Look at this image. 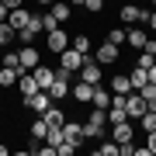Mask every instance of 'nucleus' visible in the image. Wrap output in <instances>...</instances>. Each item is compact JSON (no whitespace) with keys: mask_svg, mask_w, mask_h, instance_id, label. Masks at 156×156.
Here are the masks:
<instances>
[{"mask_svg":"<svg viewBox=\"0 0 156 156\" xmlns=\"http://www.w3.org/2000/svg\"><path fill=\"white\" fill-rule=\"evenodd\" d=\"M146 111H149V104H146V97L139 94V90H128V94H125V115H128V118L135 122V118H142Z\"/></svg>","mask_w":156,"mask_h":156,"instance_id":"nucleus-1","label":"nucleus"},{"mask_svg":"<svg viewBox=\"0 0 156 156\" xmlns=\"http://www.w3.org/2000/svg\"><path fill=\"white\" fill-rule=\"evenodd\" d=\"M125 45H132L135 52H142L146 45H149V28H142V24H128V28H125Z\"/></svg>","mask_w":156,"mask_h":156,"instance_id":"nucleus-2","label":"nucleus"},{"mask_svg":"<svg viewBox=\"0 0 156 156\" xmlns=\"http://www.w3.org/2000/svg\"><path fill=\"white\" fill-rule=\"evenodd\" d=\"M118 17H122V24H146L149 21V11L139 4H125L122 11H118Z\"/></svg>","mask_w":156,"mask_h":156,"instance_id":"nucleus-3","label":"nucleus"},{"mask_svg":"<svg viewBox=\"0 0 156 156\" xmlns=\"http://www.w3.org/2000/svg\"><path fill=\"white\" fill-rule=\"evenodd\" d=\"M80 80H87V83H101L104 80V66L101 62H94V56H83V66H80Z\"/></svg>","mask_w":156,"mask_h":156,"instance_id":"nucleus-4","label":"nucleus"},{"mask_svg":"<svg viewBox=\"0 0 156 156\" xmlns=\"http://www.w3.org/2000/svg\"><path fill=\"white\" fill-rule=\"evenodd\" d=\"M38 35H45V31H42V14H31V17H28V24L17 31V38H21L24 45H31L35 38H38Z\"/></svg>","mask_w":156,"mask_h":156,"instance_id":"nucleus-5","label":"nucleus"},{"mask_svg":"<svg viewBox=\"0 0 156 156\" xmlns=\"http://www.w3.org/2000/svg\"><path fill=\"white\" fill-rule=\"evenodd\" d=\"M118 52H122V49H118L115 42H108V38H104V42L94 49V62H101V66H108V62H118Z\"/></svg>","mask_w":156,"mask_h":156,"instance_id":"nucleus-6","label":"nucleus"},{"mask_svg":"<svg viewBox=\"0 0 156 156\" xmlns=\"http://www.w3.org/2000/svg\"><path fill=\"white\" fill-rule=\"evenodd\" d=\"M59 66H62V69H73V73H80V66H83V52H76L73 45H66V49L59 52Z\"/></svg>","mask_w":156,"mask_h":156,"instance_id":"nucleus-7","label":"nucleus"},{"mask_svg":"<svg viewBox=\"0 0 156 156\" xmlns=\"http://www.w3.org/2000/svg\"><path fill=\"white\" fill-rule=\"evenodd\" d=\"M45 45H49V52H56V56H59V52L69 45V31H62V24H59L56 31H45Z\"/></svg>","mask_w":156,"mask_h":156,"instance_id":"nucleus-8","label":"nucleus"},{"mask_svg":"<svg viewBox=\"0 0 156 156\" xmlns=\"http://www.w3.org/2000/svg\"><path fill=\"white\" fill-rule=\"evenodd\" d=\"M49 104H52V94H49V90H35L31 97H24V108H28V111H35V115H42Z\"/></svg>","mask_w":156,"mask_h":156,"instance_id":"nucleus-9","label":"nucleus"},{"mask_svg":"<svg viewBox=\"0 0 156 156\" xmlns=\"http://www.w3.org/2000/svg\"><path fill=\"white\" fill-rule=\"evenodd\" d=\"M69 97L76 101V104H90V97H94V83H87V80L69 83Z\"/></svg>","mask_w":156,"mask_h":156,"instance_id":"nucleus-10","label":"nucleus"},{"mask_svg":"<svg viewBox=\"0 0 156 156\" xmlns=\"http://www.w3.org/2000/svg\"><path fill=\"white\" fill-rule=\"evenodd\" d=\"M111 139L122 146V142H135V128H132V118H125V122L111 125Z\"/></svg>","mask_w":156,"mask_h":156,"instance_id":"nucleus-11","label":"nucleus"},{"mask_svg":"<svg viewBox=\"0 0 156 156\" xmlns=\"http://www.w3.org/2000/svg\"><path fill=\"white\" fill-rule=\"evenodd\" d=\"M17 62H21V73H28V69H35V66L42 62V56H38L35 45H24V49L17 52Z\"/></svg>","mask_w":156,"mask_h":156,"instance_id":"nucleus-12","label":"nucleus"},{"mask_svg":"<svg viewBox=\"0 0 156 156\" xmlns=\"http://www.w3.org/2000/svg\"><path fill=\"white\" fill-rule=\"evenodd\" d=\"M62 139H66V142H76V146H83V125H80V122H73V118H66V122H62Z\"/></svg>","mask_w":156,"mask_h":156,"instance_id":"nucleus-13","label":"nucleus"},{"mask_svg":"<svg viewBox=\"0 0 156 156\" xmlns=\"http://www.w3.org/2000/svg\"><path fill=\"white\" fill-rule=\"evenodd\" d=\"M31 76H35V83H38L42 90H49V87H52V76H56V69L45 66V62H38V66L31 69Z\"/></svg>","mask_w":156,"mask_h":156,"instance_id":"nucleus-14","label":"nucleus"},{"mask_svg":"<svg viewBox=\"0 0 156 156\" xmlns=\"http://www.w3.org/2000/svg\"><path fill=\"white\" fill-rule=\"evenodd\" d=\"M28 17H31L28 7H11V14H7V24H11L14 31H21L24 24H28Z\"/></svg>","mask_w":156,"mask_h":156,"instance_id":"nucleus-15","label":"nucleus"},{"mask_svg":"<svg viewBox=\"0 0 156 156\" xmlns=\"http://www.w3.org/2000/svg\"><path fill=\"white\" fill-rule=\"evenodd\" d=\"M17 90H21L24 97H31L35 90H42L38 83H35V76H31V69H28V73H17Z\"/></svg>","mask_w":156,"mask_h":156,"instance_id":"nucleus-16","label":"nucleus"},{"mask_svg":"<svg viewBox=\"0 0 156 156\" xmlns=\"http://www.w3.org/2000/svg\"><path fill=\"white\" fill-rule=\"evenodd\" d=\"M49 14L56 17L59 24H66L69 17H73V7H69V4H62V0H56V4H49Z\"/></svg>","mask_w":156,"mask_h":156,"instance_id":"nucleus-17","label":"nucleus"},{"mask_svg":"<svg viewBox=\"0 0 156 156\" xmlns=\"http://www.w3.org/2000/svg\"><path fill=\"white\" fill-rule=\"evenodd\" d=\"M90 108H111V90H104V87H94V97H90Z\"/></svg>","mask_w":156,"mask_h":156,"instance_id":"nucleus-18","label":"nucleus"},{"mask_svg":"<svg viewBox=\"0 0 156 156\" xmlns=\"http://www.w3.org/2000/svg\"><path fill=\"white\" fill-rule=\"evenodd\" d=\"M128 90H132L128 73H115V76H111V94H128Z\"/></svg>","mask_w":156,"mask_h":156,"instance_id":"nucleus-19","label":"nucleus"},{"mask_svg":"<svg viewBox=\"0 0 156 156\" xmlns=\"http://www.w3.org/2000/svg\"><path fill=\"white\" fill-rule=\"evenodd\" d=\"M17 66H0V87H17Z\"/></svg>","mask_w":156,"mask_h":156,"instance_id":"nucleus-20","label":"nucleus"},{"mask_svg":"<svg viewBox=\"0 0 156 156\" xmlns=\"http://www.w3.org/2000/svg\"><path fill=\"white\" fill-rule=\"evenodd\" d=\"M69 45L76 52H83V56H90V35H83V31H80V35H69Z\"/></svg>","mask_w":156,"mask_h":156,"instance_id":"nucleus-21","label":"nucleus"},{"mask_svg":"<svg viewBox=\"0 0 156 156\" xmlns=\"http://www.w3.org/2000/svg\"><path fill=\"white\" fill-rule=\"evenodd\" d=\"M49 94H52V101H62V97H69V83H66V80H56V76H52V87H49Z\"/></svg>","mask_w":156,"mask_h":156,"instance_id":"nucleus-22","label":"nucleus"},{"mask_svg":"<svg viewBox=\"0 0 156 156\" xmlns=\"http://www.w3.org/2000/svg\"><path fill=\"white\" fill-rule=\"evenodd\" d=\"M128 80H132V90H139V87H146V83H149V73H146L142 66H135L132 73H128Z\"/></svg>","mask_w":156,"mask_h":156,"instance_id":"nucleus-23","label":"nucleus"},{"mask_svg":"<svg viewBox=\"0 0 156 156\" xmlns=\"http://www.w3.org/2000/svg\"><path fill=\"white\" fill-rule=\"evenodd\" d=\"M42 118H45L49 125H62V122H66V115H62L56 104H49V108H45V111H42Z\"/></svg>","mask_w":156,"mask_h":156,"instance_id":"nucleus-24","label":"nucleus"},{"mask_svg":"<svg viewBox=\"0 0 156 156\" xmlns=\"http://www.w3.org/2000/svg\"><path fill=\"white\" fill-rule=\"evenodd\" d=\"M45 132H49V122H45V118L38 115V118H35V122H31V139H45Z\"/></svg>","mask_w":156,"mask_h":156,"instance_id":"nucleus-25","label":"nucleus"},{"mask_svg":"<svg viewBox=\"0 0 156 156\" xmlns=\"http://www.w3.org/2000/svg\"><path fill=\"white\" fill-rule=\"evenodd\" d=\"M97 156H118V142L115 139H101V146L94 149Z\"/></svg>","mask_w":156,"mask_h":156,"instance_id":"nucleus-26","label":"nucleus"},{"mask_svg":"<svg viewBox=\"0 0 156 156\" xmlns=\"http://www.w3.org/2000/svg\"><path fill=\"white\" fill-rule=\"evenodd\" d=\"M83 139H104V125H94V122H83Z\"/></svg>","mask_w":156,"mask_h":156,"instance_id":"nucleus-27","label":"nucleus"},{"mask_svg":"<svg viewBox=\"0 0 156 156\" xmlns=\"http://www.w3.org/2000/svg\"><path fill=\"white\" fill-rule=\"evenodd\" d=\"M42 142L59 146V142H62V125H49V132H45V139H42Z\"/></svg>","mask_w":156,"mask_h":156,"instance_id":"nucleus-28","label":"nucleus"},{"mask_svg":"<svg viewBox=\"0 0 156 156\" xmlns=\"http://www.w3.org/2000/svg\"><path fill=\"white\" fill-rule=\"evenodd\" d=\"M14 38H17V31H14L7 21H0V49H4L7 42H14Z\"/></svg>","mask_w":156,"mask_h":156,"instance_id":"nucleus-29","label":"nucleus"},{"mask_svg":"<svg viewBox=\"0 0 156 156\" xmlns=\"http://www.w3.org/2000/svg\"><path fill=\"white\" fill-rule=\"evenodd\" d=\"M135 122H139L142 132H153V128H156V111H146L142 118H135Z\"/></svg>","mask_w":156,"mask_h":156,"instance_id":"nucleus-30","label":"nucleus"},{"mask_svg":"<svg viewBox=\"0 0 156 156\" xmlns=\"http://www.w3.org/2000/svg\"><path fill=\"white\" fill-rule=\"evenodd\" d=\"M76 149H80L76 142H66V139H62V142L56 146V156H73V153H76Z\"/></svg>","mask_w":156,"mask_h":156,"instance_id":"nucleus-31","label":"nucleus"},{"mask_svg":"<svg viewBox=\"0 0 156 156\" xmlns=\"http://www.w3.org/2000/svg\"><path fill=\"white\" fill-rule=\"evenodd\" d=\"M108 42H115L118 49H122V45H125V28H111V31H108Z\"/></svg>","mask_w":156,"mask_h":156,"instance_id":"nucleus-32","label":"nucleus"},{"mask_svg":"<svg viewBox=\"0 0 156 156\" xmlns=\"http://www.w3.org/2000/svg\"><path fill=\"white\" fill-rule=\"evenodd\" d=\"M56 28H59V21H56L49 11H45V14H42V31H56Z\"/></svg>","mask_w":156,"mask_h":156,"instance_id":"nucleus-33","label":"nucleus"},{"mask_svg":"<svg viewBox=\"0 0 156 156\" xmlns=\"http://www.w3.org/2000/svg\"><path fill=\"white\" fill-rule=\"evenodd\" d=\"M0 66H17V69H21V62H17V52H4V56H0Z\"/></svg>","mask_w":156,"mask_h":156,"instance_id":"nucleus-34","label":"nucleus"},{"mask_svg":"<svg viewBox=\"0 0 156 156\" xmlns=\"http://www.w3.org/2000/svg\"><path fill=\"white\" fill-rule=\"evenodd\" d=\"M135 66L149 69V66H153V52H149V49H142V52H139V62H135Z\"/></svg>","mask_w":156,"mask_h":156,"instance_id":"nucleus-35","label":"nucleus"},{"mask_svg":"<svg viewBox=\"0 0 156 156\" xmlns=\"http://www.w3.org/2000/svg\"><path fill=\"white\" fill-rule=\"evenodd\" d=\"M83 7H87V11H90V14H97V11H101V7H104V0H83Z\"/></svg>","mask_w":156,"mask_h":156,"instance_id":"nucleus-36","label":"nucleus"},{"mask_svg":"<svg viewBox=\"0 0 156 156\" xmlns=\"http://www.w3.org/2000/svg\"><path fill=\"white\" fill-rule=\"evenodd\" d=\"M139 94L149 101V97H156V83H146V87H139Z\"/></svg>","mask_w":156,"mask_h":156,"instance_id":"nucleus-37","label":"nucleus"},{"mask_svg":"<svg viewBox=\"0 0 156 156\" xmlns=\"http://www.w3.org/2000/svg\"><path fill=\"white\" fill-rule=\"evenodd\" d=\"M146 146H149V153L156 156V128H153V132H146Z\"/></svg>","mask_w":156,"mask_h":156,"instance_id":"nucleus-38","label":"nucleus"},{"mask_svg":"<svg viewBox=\"0 0 156 156\" xmlns=\"http://www.w3.org/2000/svg\"><path fill=\"white\" fill-rule=\"evenodd\" d=\"M146 28H149V31H156V11H149V21H146Z\"/></svg>","mask_w":156,"mask_h":156,"instance_id":"nucleus-39","label":"nucleus"},{"mask_svg":"<svg viewBox=\"0 0 156 156\" xmlns=\"http://www.w3.org/2000/svg\"><path fill=\"white\" fill-rule=\"evenodd\" d=\"M7 14H11V7H7L4 0H0V21H7Z\"/></svg>","mask_w":156,"mask_h":156,"instance_id":"nucleus-40","label":"nucleus"},{"mask_svg":"<svg viewBox=\"0 0 156 156\" xmlns=\"http://www.w3.org/2000/svg\"><path fill=\"white\" fill-rule=\"evenodd\" d=\"M146 73H149V83H156V62H153V66L146 69Z\"/></svg>","mask_w":156,"mask_h":156,"instance_id":"nucleus-41","label":"nucleus"},{"mask_svg":"<svg viewBox=\"0 0 156 156\" xmlns=\"http://www.w3.org/2000/svg\"><path fill=\"white\" fill-rule=\"evenodd\" d=\"M7 7H24V0H4Z\"/></svg>","mask_w":156,"mask_h":156,"instance_id":"nucleus-42","label":"nucleus"},{"mask_svg":"<svg viewBox=\"0 0 156 156\" xmlns=\"http://www.w3.org/2000/svg\"><path fill=\"white\" fill-rule=\"evenodd\" d=\"M35 4H42V7H49V4H56V0H35Z\"/></svg>","mask_w":156,"mask_h":156,"instance_id":"nucleus-43","label":"nucleus"},{"mask_svg":"<svg viewBox=\"0 0 156 156\" xmlns=\"http://www.w3.org/2000/svg\"><path fill=\"white\" fill-rule=\"evenodd\" d=\"M69 7H83V0H69Z\"/></svg>","mask_w":156,"mask_h":156,"instance_id":"nucleus-44","label":"nucleus"},{"mask_svg":"<svg viewBox=\"0 0 156 156\" xmlns=\"http://www.w3.org/2000/svg\"><path fill=\"white\" fill-rule=\"evenodd\" d=\"M4 153H7V146H4V142H0V156H4Z\"/></svg>","mask_w":156,"mask_h":156,"instance_id":"nucleus-45","label":"nucleus"},{"mask_svg":"<svg viewBox=\"0 0 156 156\" xmlns=\"http://www.w3.org/2000/svg\"><path fill=\"white\" fill-rule=\"evenodd\" d=\"M149 7H153V11H156V0H149Z\"/></svg>","mask_w":156,"mask_h":156,"instance_id":"nucleus-46","label":"nucleus"},{"mask_svg":"<svg viewBox=\"0 0 156 156\" xmlns=\"http://www.w3.org/2000/svg\"><path fill=\"white\" fill-rule=\"evenodd\" d=\"M0 142H4V139H0Z\"/></svg>","mask_w":156,"mask_h":156,"instance_id":"nucleus-47","label":"nucleus"}]
</instances>
